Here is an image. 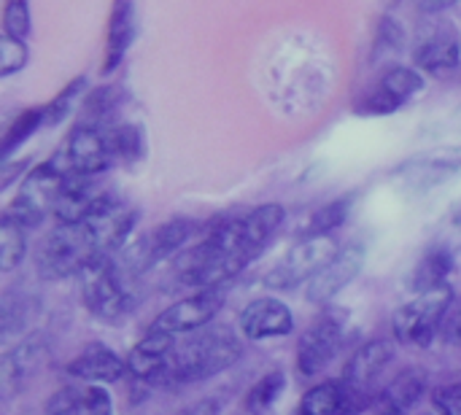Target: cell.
I'll use <instances>...</instances> for the list:
<instances>
[{
    "instance_id": "6da1fadb",
    "label": "cell",
    "mask_w": 461,
    "mask_h": 415,
    "mask_svg": "<svg viewBox=\"0 0 461 415\" xmlns=\"http://www.w3.org/2000/svg\"><path fill=\"white\" fill-rule=\"evenodd\" d=\"M284 219L286 211L278 203L216 219L194 248L176 257V281L197 292L221 289L270 246Z\"/></svg>"
},
{
    "instance_id": "7a4b0ae2",
    "label": "cell",
    "mask_w": 461,
    "mask_h": 415,
    "mask_svg": "<svg viewBox=\"0 0 461 415\" xmlns=\"http://www.w3.org/2000/svg\"><path fill=\"white\" fill-rule=\"evenodd\" d=\"M240 354H243L240 338L230 327H211V329L192 332V338L176 343L170 362L154 386H181V383L208 381L238 365Z\"/></svg>"
},
{
    "instance_id": "3957f363",
    "label": "cell",
    "mask_w": 461,
    "mask_h": 415,
    "mask_svg": "<svg viewBox=\"0 0 461 415\" xmlns=\"http://www.w3.org/2000/svg\"><path fill=\"white\" fill-rule=\"evenodd\" d=\"M76 278L84 308L100 321H119L132 311L135 294L127 286V273L111 254H97Z\"/></svg>"
},
{
    "instance_id": "277c9868",
    "label": "cell",
    "mask_w": 461,
    "mask_h": 415,
    "mask_svg": "<svg viewBox=\"0 0 461 415\" xmlns=\"http://www.w3.org/2000/svg\"><path fill=\"white\" fill-rule=\"evenodd\" d=\"M97 254V243L86 224H57L38 243L35 267L43 278L59 281L68 275H78Z\"/></svg>"
},
{
    "instance_id": "5b68a950",
    "label": "cell",
    "mask_w": 461,
    "mask_h": 415,
    "mask_svg": "<svg viewBox=\"0 0 461 415\" xmlns=\"http://www.w3.org/2000/svg\"><path fill=\"white\" fill-rule=\"evenodd\" d=\"M68 176H73V173H68L57 157H51L49 162L32 167L24 176V181L19 184V192L11 200L5 216H11L24 230L41 227L46 213L49 211L54 213V205L59 200V192H62Z\"/></svg>"
},
{
    "instance_id": "8992f818",
    "label": "cell",
    "mask_w": 461,
    "mask_h": 415,
    "mask_svg": "<svg viewBox=\"0 0 461 415\" xmlns=\"http://www.w3.org/2000/svg\"><path fill=\"white\" fill-rule=\"evenodd\" d=\"M454 300L456 297H454L451 286H440V289L413 297L392 319L394 338L405 346H419V348L429 346L438 338V332L443 329V321H446Z\"/></svg>"
},
{
    "instance_id": "52a82bcc",
    "label": "cell",
    "mask_w": 461,
    "mask_h": 415,
    "mask_svg": "<svg viewBox=\"0 0 461 415\" xmlns=\"http://www.w3.org/2000/svg\"><path fill=\"white\" fill-rule=\"evenodd\" d=\"M340 248L335 246V240L330 235L321 238H305L303 243H297L294 248L286 251L284 259H278L270 273L265 275V286L273 292H289L300 284H311L338 254Z\"/></svg>"
},
{
    "instance_id": "ba28073f",
    "label": "cell",
    "mask_w": 461,
    "mask_h": 415,
    "mask_svg": "<svg viewBox=\"0 0 461 415\" xmlns=\"http://www.w3.org/2000/svg\"><path fill=\"white\" fill-rule=\"evenodd\" d=\"M194 235H197V221L184 219V216H176V219L159 224V227H157L154 232H149L146 238H140V240L127 251L122 270H124L127 275H140V273H146L149 267L159 265L162 259L176 257Z\"/></svg>"
},
{
    "instance_id": "9c48e42d",
    "label": "cell",
    "mask_w": 461,
    "mask_h": 415,
    "mask_svg": "<svg viewBox=\"0 0 461 415\" xmlns=\"http://www.w3.org/2000/svg\"><path fill=\"white\" fill-rule=\"evenodd\" d=\"M346 313L324 311L300 338L297 343V370L303 375H319L340 351L346 340Z\"/></svg>"
},
{
    "instance_id": "30bf717a",
    "label": "cell",
    "mask_w": 461,
    "mask_h": 415,
    "mask_svg": "<svg viewBox=\"0 0 461 415\" xmlns=\"http://www.w3.org/2000/svg\"><path fill=\"white\" fill-rule=\"evenodd\" d=\"M421 92H424L421 70L408 68V65H394L373 84L370 92H365V97L357 103V113L359 116H389V113H397L405 103H411Z\"/></svg>"
},
{
    "instance_id": "8fae6325",
    "label": "cell",
    "mask_w": 461,
    "mask_h": 415,
    "mask_svg": "<svg viewBox=\"0 0 461 415\" xmlns=\"http://www.w3.org/2000/svg\"><path fill=\"white\" fill-rule=\"evenodd\" d=\"M57 159L62 167L73 176H100L113 165V154L105 138V130L92 124H76L65 140V146L57 151Z\"/></svg>"
},
{
    "instance_id": "7c38bea8",
    "label": "cell",
    "mask_w": 461,
    "mask_h": 415,
    "mask_svg": "<svg viewBox=\"0 0 461 415\" xmlns=\"http://www.w3.org/2000/svg\"><path fill=\"white\" fill-rule=\"evenodd\" d=\"M416 68L429 76H451L461 65V32L459 27L448 19L432 22L421 30L416 49H413Z\"/></svg>"
},
{
    "instance_id": "4fadbf2b",
    "label": "cell",
    "mask_w": 461,
    "mask_h": 415,
    "mask_svg": "<svg viewBox=\"0 0 461 415\" xmlns=\"http://www.w3.org/2000/svg\"><path fill=\"white\" fill-rule=\"evenodd\" d=\"M224 308V294L221 289H200L197 294H189L178 302H173L170 308H165L151 329L157 332H167V335H189V332H200L205 329L216 313Z\"/></svg>"
},
{
    "instance_id": "5bb4252c",
    "label": "cell",
    "mask_w": 461,
    "mask_h": 415,
    "mask_svg": "<svg viewBox=\"0 0 461 415\" xmlns=\"http://www.w3.org/2000/svg\"><path fill=\"white\" fill-rule=\"evenodd\" d=\"M394 359V343L389 340H370L365 343L346 365L343 386L351 397H357L362 405H373V386L384 375V370Z\"/></svg>"
},
{
    "instance_id": "9a60e30c",
    "label": "cell",
    "mask_w": 461,
    "mask_h": 415,
    "mask_svg": "<svg viewBox=\"0 0 461 415\" xmlns=\"http://www.w3.org/2000/svg\"><path fill=\"white\" fill-rule=\"evenodd\" d=\"M365 257H367V248L359 240L346 243L332 257V262L308 284V300L311 302H330L335 294H340L359 275V270L365 265Z\"/></svg>"
},
{
    "instance_id": "2e32d148",
    "label": "cell",
    "mask_w": 461,
    "mask_h": 415,
    "mask_svg": "<svg viewBox=\"0 0 461 415\" xmlns=\"http://www.w3.org/2000/svg\"><path fill=\"white\" fill-rule=\"evenodd\" d=\"M461 170V149H438V151H427L413 157L411 162H405L402 167H397V178H402V184L408 189L416 192H429L435 186H440L443 181H448L451 176H456Z\"/></svg>"
},
{
    "instance_id": "e0dca14e",
    "label": "cell",
    "mask_w": 461,
    "mask_h": 415,
    "mask_svg": "<svg viewBox=\"0 0 461 415\" xmlns=\"http://www.w3.org/2000/svg\"><path fill=\"white\" fill-rule=\"evenodd\" d=\"M294 329V316L278 297H257L240 311V332L249 340L286 338Z\"/></svg>"
},
{
    "instance_id": "ac0fdd59",
    "label": "cell",
    "mask_w": 461,
    "mask_h": 415,
    "mask_svg": "<svg viewBox=\"0 0 461 415\" xmlns=\"http://www.w3.org/2000/svg\"><path fill=\"white\" fill-rule=\"evenodd\" d=\"M176 348V335L149 329V335L127 354V370L135 381H143L149 386L157 383V378L165 373L170 354Z\"/></svg>"
},
{
    "instance_id": "d6986e66",
    "label": "cell",
    "mask_w": 461,
    "mask_h": 415,
    "mask_svg": "<svg viewBox=\"0 0 461 415\" xmlns=\"http://www.w3.org/2000/svg\"><path fill=\"white\" fill-rule=\"evenodd\" d=\"M127 373H130L127 370V359H122L113 348H108L103 343L86 346L68 365V375H73L78 381H89L92 386H103V383L122 381Z\"/></svg>"
},
{
    "instance_id": "ffe728a7",
    "label": "cell",
    "mask_w": 461,
    "mask_h": 415,
    "mask_svg": "<svg viewBox=\"0 0 461 415\" xmlns=\"http://www.w3.org/2000/svg\"><path fill=\"white\" fill-rule=\"evenodd\" d=\"M427 389V375L416 367L402 370L392 383H386L375 400H373V410L378 415H408L416 402L424 397Z\"/></svg>"
},
{
    "instance_id": "44dd1931",
    "label": "cell",
    "mask_w": 461,
    "mask_h": 415,
    "mask_svg": "<svg viewBox=\"0 0 461 415\" xmlns=\"http://www.w3.org/2000/svg\"><path fill=\"white\" fill-rule=\"evenodd\" d=\"M103 192H97L89 178L84 176H68L62 192H59V200L54 205V216L59 224H84L97 203Z\"/></svg>"
},
{
    "instance_id": "7402d4cb",
    "label": "cell",
    "mask_w": 461,
    "mask_h": 415,
    "mask_svg": "<svg viewBox=\"0 0 461 415\" xmlns=\"http://www.w3.org/2000/svg\"><path fill=\"white\" fill-rule=\"evenodd\" d=\"M130 43H132V0H116L111 11V22H108V35H105L103 73H111L122 65Z\"/></svg>"
},
{
    "instance_id": "603a6c76",
    "label": "cell",
    "mask_w": 461,
    "mask_h": 415,
    "mask_svg": "<svg viewBox=\"0 0 461 415\" xmlns=\"http://www.w3.org/2000/svg\"><path fill=\"white\" fill-rule=\"evenodd\" d=\"M451 267H454V259H451V254L446 248H429L419 259V265L413 267L408 284H411V289L416 294L440 289V286H446V275L451 273Z\"/></svg>"
},
{
    "instance_id": "cb8c5ba5",
    "label": "cell",
    "mask_w": 461,
    "mask_h": 415,
    "mask_svg": "<svg viewBox=\"0 0 461 415\" xmlns=\"http://www.w3.org/2000/svg\"><path fill=\"white\" fill-rule=\"evenodd\" d=\"M343 402H346L343 381H324V383L305 392L300 410L308 415H338Z\"/></svg>"
},
{
    "instance_id": "d4e9b609",
    "label": "cell",
    "mask_w": 461,
    "mask_h": 415,
    "mask_svg": "<svg viewBox=\"0 0 461 415\" xmlns=\"http://www.w3.org/2000/svg\"><path fill=\"white\" fill-rule=\"evenodd\" d=\"M105 138L113 154V162H138L143 157V132L135 124H111L105 127Z\"/></svg>"
},
{
    "instance_id": "484cf974",
    "label": "cell",
    "mask_w": 461,
    "mask_h": 415,
    "mask_svg": "<svg viewBox=\"0 0 461 415\" xmlns=\"http://www.w3.org/2000/svg\"><path fill=\"white\" fill-rule=\"evenodd\" d=\"M119 97L122 95H119L116 86H100V89H95L86 97V103H84V122L81 124H92V127H100V130L111 127L108 122L113 119V113L119 108Z\"/></svg>"
},
{
    "instance_id": "4316f807",
    "label": "cell",
    "mask_w": 461,
    "mask_h": 415,
    "mask_svg": "<svg viewBox=\"0 0 461 415\" xmlns=\"http://www.w3.org/2000/svg\"><path fill=\"white\" fill-rule=\"evenodd\" d=\"M24 227H19L11 216L3 213V221H0V270L3 273H11L16 270V265H22L24 259Z\"/></svg>"
},
{
    "instance_id": "83f0119b",
    "label": "cell",
    "mask_w": 461,
    "mask_h": 415,
    "mask_svg": "<svg viewBox=\"0 0 461 415\" xmlns=\"http://www.w3.org/2000/svg\"><path fill=\"white\" fill-rule=\"evenodd\" d=\"M41 124H46V111L43 108H27L22 111L5 130L3 135V157H11L14 149H19Z\"/></svg>"
},
{
    "instance_id": "f1b7e54d",
    "label": "cell",
    "mask_w": 461,
    "mask_h": 415,
    "mask_svg": "<svg viewBox=\"0 0 461 415\" xmlns=\"http://www.w3.org/2000/svg\"><path fill=\"white\" fill-rule=\"evenodd\" d=\"M348 211H351V197H340L324 208H319L311 221H308V230H305V238H321V235H330L332 230H338L346 219H348Z\"/></svg>"
},
{
    "instance_id": "f546056e",
    "label": "cell",
    "mask_w": 461,
    "mask_h": 415,
    "mask_svg": "<svg viewBox=\"0 0 461 415\" xmlns=\"http://www.w3.org/2000/svg\"><path fill=\"white\" fill-rule=\"evenodd\" d=\"M284 386H286V378H284V373H267L251 392H249V397H246V410L254 415H259L262 410H267L276 400H278V394L284 392Z\"/></svg>"
},
{
    "instance_id": "4dcf8cb0",
    "label": "cell",
    "mask_w": 461,
    "mask_h": 415,
    "mask_svg": "<svg viewBox=\"0 0 461 415\" xmlns=\"http://www.w3.org/2000/svg\"><path fill=\"white\" fill-rule=\"evenodd\" d=\"M3 35L24 41L30 35V5L27 0H5L3 5Z\"/></svg>"
},
{
    "instance_id": "1f68e13d",
    "label": "cell",
    "mask_w": 461,
    "mask_h": 415,
    "mask_svg": "<svg viewBox=\"0 0 461 415\" xmlns=\"http://www.w3.org/2000/svg\"><path fill=\"white\" fill-rule=\"evenodd\" d=\"M84 86H86V78L84 76H78V78H73L49 105H43V111H46V124L49 127H54V124H59L68 113H70V108H73V103H76V97L84 92Z\"/></svg>"
},
{
    "instance_id": "d6a6232c",
    "label": "cell",
    "mask_w": 461,
    "mask_h": 415,
    "mask_svg": "<svg viewBox=\"0 0 461 415\" xmlns=\"http://www.w3.org/2000/svg\"><path fill=\"white\" fill-rule=\"evenodd\" d=\"M27 59H30V51L24 41L8 38V35L0 38V78L19 73L27 65Z\"/></svg>"
},
{
    "instance_id": "836d02e7",
    "label": "cell",
    "mask_w": 461,
    "mask_h": 415,
    "mask_svg": "<svg viewBox=\"0 0 461 415\" xmlns=\"http://www.w3.org/2000/svg\"><path fill=\"white\" fill-rule=\"evenodd\" d=\"M35 354H38L35 343H24V346H19L16 351H11V354L5 356V365H3V370H5V381H8V383H19V381H24V378H27V373H30V370H32V365H35Z\"/></svg>"
},
{
    "instance_id": "e575fe53",
    "label": "cell",
    "mask_w": 461,
    "mask_h": 415,
    "mask_svg": "<svg viewBox=\"0 0 461 415\" xmlns=\"http://www.w3.org/2000/svg\"><path fill=\"white\" fill-rule=\"evenodd\" d=\"M400 51L402 49V27L394 22V19H384L381 24V32H378V41H375V51H373V59L381 57V51Z\"/></svg>"
},
{
    "instance_id": "d590c367",
    "label": "cell",
    "mask_w": 461,
    "mask_h": 415,
    "mask_svg": "<svg viewBox=\"0 0 461 415\" xmlns=\"http://www.w3.org/2000/svg\"><path fill=\"white\" fill-rule=\"evenodd\" d=\"M432 402L443 415H461V381L435 389Z\"/></svg>"
},
{
    "instance_id": "8d00e7d4",
    "label": "cell",
    "mask_w": 461,
    "mask_h": 415,
    "mask_svg": "<svg viewBox=\"0 0 461 415\" xmlns=\"http://www.w3.org/2000/svg\"><path fill=\"white\" fill-rule=\"evenodd\" d=\"M440 332H443V338H446L448 343H459L461 346V297L459 300H454V305H451V311H448V316H446Z\"/></svg>"
},
{
    "instance_id": "74e56055",
    "label": "cell",
    "mask_w": 461,
    "mask_h": 415,
    "mask_svg": "<svg viewBox=\"0 0 461 415\" xmlns=\"http://www.w3.org/2000/svg\"><path fill=\"white\" fill-rule=\"evenodd\" d=\"M221 408H224V400H221V397H205V400H200V402H194V405L178 410L176 415H219L221 413Z\"/></svg>"
},
{
    "instance_id": "f35d334b",
    "label": "cell",
    "mask_w": 461,
    "mask_h": 415,
    "mask_svg": "<svg viewBox=\"0 0 461 415\" xmlns=\"http://www.w3.org/2000/svg\"><path fill=\"white\" fill-rule=\"evenodd\" d=\"M456 3H461V0H419L424 14H443V11L454 8Z\"/></svg>"
},
{
    "instance_id": "ab89813d",
    "label": "cell",
    "mask_w": 461,
    "mask_h": 415,
    "mask_svg": "<svg viewBox=\"0 0 461 415\" xmlns=\"http://www.w3.org/2000/svg\"><path fill=\"white\" fill-rule=\"evenodd\" d=\"M294 415H308V413H303V410H297V413H294Z\"/></svg>"
}]
</instances>
